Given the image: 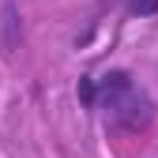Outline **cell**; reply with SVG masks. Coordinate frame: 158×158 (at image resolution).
<instances>
[{"label": "cell", "instance_id": "cell-2", "mask_svg": "<svg viewBox=\"0 0 158 158\" xmlns=\"http://www.w3.org/2000/svg\"><path fill=\"white\" fill-rule=\"evenodd\" d=\"M121 8H124L128 15L147 19V15H154V11H158V0H121Z\"/></svg>", "mask_w": 158, "mask_h": 158}, {"label": "cell", "instance_id": "cell-1", "mask_svg": "<svg viewBox=\"0 0 158 158\" xmlns=\"http://www.w3.org/2000/svg\"><path fill=\"white\" fill-rule=\"evenodd\" d=\"M79 102L87 109L102 113L106 124L113 128H139L154 117V102L151 94L135 83L124 68H113L106 75H83L79 79Z\"/></svg>", "mask_w": 158, "mask_h": 158}]
</instances>
